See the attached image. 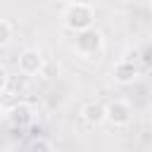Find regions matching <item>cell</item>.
I'll list each match as a JSON object with an SVG mask.
<instances>
[{
    "label": "cell",
    "instance_id": "cell-1",
    "mask_svg": "<svg viewBox=\"0 0 152 152\" xmlns=\"http://www.w3.org/2000/svg\"><path fill=\"white\" fill-rule=\"evenodd\" d=\"M62 17H64V26L71 28L74 33H78V31H86V28L93 26V21H95V10H93L88 2L76 0V2H71V5L64 7V14H62Z\"/></svg>",
    "mask_w": 152,
    "mask_h": 152
},
{
    "label": "cell",
    "instance_id": "cell-2",
    "mask_svg": "<svg viewBox=\"0 0 152 152\" xmlns=\"http://www.w3.org/2000/svg\"><path fill=\"white\" fill-rule=\"evenodd\" d=\"M102 33L97 31V28H86V31H78L76 33V38H74V45H76V52H81V55H95V52H100L102 50Z\"/></svg>",
    "mask_w": 152,
    "mask_h": 152
},
{
    "label": "cell",
    "instance_id": "cell-3",
    "mask_svg": "<svg viewBox=\"0 0 152 152\" xmlns=\"http://www.w3.org/2000/svg\"><path fill=\"white\" fill-rule=\"evenodd\" d=\"M131 116H133L131 104L124 102V100H114V102L104 104V121H109V124L116 126V128L128 126V124H131Z\"/></svg>",
    "mask_w": 152,
    "mask_h": 152
},
{
    "label": "cell",
    "instance_id": "cell-4",
    "mask_svg": "<svg viewBox=\"0 0 152 152\" xmlns=\"http://www.w3.org/2000/svg\"><path fill=\"white\" fill-rule=\"evenodd\" d=\"M43 55L38 52V50H24L21 55H19V71L21 74H26V76H36V74H40L43 71Z\"/></svg>",
    "mask_w": 152,
    "mask_h": 152
},
{
    "label": "cell",
    "instance_id": "cell-5",
    "mask_svg": "<svg viewBox=\"0 0 152 152\" xmlns=\"http://www.w3.org/2000/svg\"><path fill=\"white\" fill-rule=\"evenodd\" d=\"M5 116L10 119V124H12V126L24 128V126H28V124L33 121V107H31L28 102H17V104H12V107L7 109V114H5Z\"/></svg>",
    "mask_w": 152,
    "mask_h": 152
},
{
    "label": "cell",
    "instance_id": "cell-6",
    "mask_svg": "<svg viewBox=\"0 0 152 152\" xmlns=\"http://www.w3.org/2000/svg\"><path fill=\"white\" fill-rule=\"evenodd\" d=\"M81 119L88 124V126H100L104 124V104L100 100H90L81 107Z\"/></svg>",
    "mask_w": 152,
    "mask_h": 152
},
{
    "label": "cell",
    "instance_id": "cell-7",
    "mask_svg": "<svg viewBox=\"0 0 152 152\" xmlns=\"http://www.w3.org/2000/svg\"><path fill=\"white\" fill-rule=\"evenodd\" d=\"M112 76H114L116 83H131V81H135V76H138V66H135L131 59H121V62L114 64Z\"/></svg>",
    "mask_w": 152,
    "mask_h": 152
},
{
    "label": "cell",
    "instance_id": "cell-8",
    "mask_svg": "<svg viewBox=\"0 0 152 152\" xmlns=\"http://www.w3.org/2000/svg\"><path fill=\"white\" fill-rule=\"evenodd\" d=\"M28 152H55V150H52V142L48 138H33L28 142Z\"/></svg>",
    "mask_w": 152,
    "mask_h": 152
},
{
    "label": "cell",
    "instance_id": "cell-9",
    "mask_svg": "<svg viewBox=\"0 0 152 152\" xmlns=\"http://www.w3.org/2000/svg\"><path fill=\"white\" fill-rule=\"evenodd\" d=\"M10 38H12V26H10V21L0 19V48H5L10 43Z\"/></svg>",
    "mask_w": 152,
    "mask_h": 152
},
{
    "label": "cell",
    "instance_id": "cell-10",
    "mask_svg": "<svg viewBox=\"0 0 152 152\" xmlns=\"http://www.w3.org/2000/svg\"><path fill=\"white\" fill-rule=\"evenodd\" d=\"M7 81H10V76H7V71H5V66H0V93L7 88Z\"/></svg>",
    "mask_w": 152,
    "mask_h": 152
},
{
    "label": "cell",
    "instance_id": "cell-11",
    "mask_svg": "<svg viewBox=\"0 0 152 152\" xmlns=\"http://www.w3.org/2000/svg\"><path fill=\"white\" fill-rule=\"evenodd\" d=\"M5 114H7V109H5V104H2V102H0V121H2V119H5Z\"/></svg>",
    "mask_w": 152,
    "mask_h": 152
},
{
    "label": "cell",
    "instance_id": "cell-12",
    "mask_svg": "<svg viewBox=\"0 0 152 152\" xmlns=\"http://www.w3.org/2000/svg\"><path fill=\"white\" fill-rule=\"evenodd\" d=\"M62 2H66V5H71V2H76V0H62Z\"/></svg>",
    "mask_w": 152,
    "mask_h": 152
}]
</instances>
